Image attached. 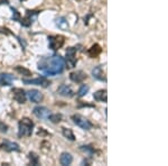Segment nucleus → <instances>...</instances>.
<instances>
[{"mask_svg": "<svg viewBox=\"0 0 168 166\" xmlns=\"http://www.w3.org/2000/svg\"><path fill=\"white\" fill-rule=\"evenodd\" d=\"M65 63L59 55L46 56L43 57L38 63V70L45 75H58L64 71Z\"/></svg>", "mask_w": 168, "mask_h": 166, "instance_id": "nucleus-1", "label": "nucleus"}, {"mask_svg": "<svg viewBox=\"0 0 168 166\" xmlns=\"http://www.w3.org/2000/svg\"><path fill=\"white\" fill-rule=\"evenodd\" d=\"M34 122L29 118H22L18 123V136L19 137H29L33 134Z\"/></svg>", "mask_w": 168, "mask_h": 166, "instance_id": "nucleus-2", "label": "nucleus"}, {"mask_svg": "<svg viewBox=\"0 0 168 166\" xmlns=\"http://www.w3.org/2000/svg\"><path fill=\"white\" fill-rule=\"evenodd\" d=\"M72 120H73V122L75 123L76 126H78L80 128H82V129H84V130H90L92 128V126H93L90 120H88L85 117L81 116V115H73L72 116Z\"/></svg>", "mask_w": 168, "mask_h": 166, "instance_id": "nucleus-3", "label": "nucleus"}, {"mask_svg": "<svg viewBox=\"0 0 168 166\" xmlns=\"http://www.w3.org/2000/svg\"><path fill=\"white\" fill-rule=\"evenodd\" d=\"M64 37L61 35H56V36H49L48 37V46L51 50L53 51H57L59 50L63 45H64Z\"/></svg>", "mask_w": 168, "mask_h": 166, "instance_id": "nucleus-4", "label": "nucleus"}, {"mask_svg": "<svg viewBox=\"0 0 168 166\" xmlns=\"http://www.w3.org/2000/svg\"><path fill=\"white\" fill-rule=\"evenodd\" d=\"M66 62L71 69H73L76 64V50L75 47H69L66 51Z\"/></svg>", "mask_w": 168, "mask_h": 166, "instance_id": "nucleus-5", "label": "nucleus"}, {"mask_svg": "<svg viewBox=\"0 0 168 166\" xmlns=\"http://www.w3.org/2000/svg\"><path fill=\"white\" fill-rule=\"evenodd\" d=\"M22 82H24L25 84H35V85H40V86H43V88H47V86L51 84V82L44 76L34 79V80H26V79H24Z\"/></svg>", "mask_w": 168, "mask_h": 166, "instance_id": "nucleus-6", "label": "nucleus"}, {"mask_svg": "<svg viewBox=\"0 0 168 166\" xmlns=\"http://www.w3.org/2000/svg\"><path fill=\"white\" fill-rule=\"evenodd\" d=\"M2 150L5 152H19L20 150V147L17 143H14V141H9V140H5L2 141V144L0 145Z\"/></svg>", "mask_w": 168, "mask_h": 166, "instance_id": "nucleus-7", "label": "nucleus"}, {"mask_svg": "<svg viewBox=\"0 0 168 166\" xmlns=\"http://www.w3.org/2000/svg\"><path fill=\"white\" fill-rule=\"evenodd\" d=\"M11 93H13L14 99L16 100L18 103H25L26 102V93H25V91L22 89L15 88V89H13Z\"/></svg>", "mask_w": 168, "mask_h": 166, "instance_id": "nucleus-8", "label": "nucleus"}, {"mask_svg": "<svg viewBox=\"0 0 168 166\" xmlns=\"http://www.w3.org/2000/svg\"><path fill=\"white\" fill-rule=\"evenodd\" d=\"M33 112L37 118H40V119H47V117L51 115V110L47 109L46 107H36L34 108Z\"/></svg>", "mask_w": 168, "mask_h": 166, "instance_id": "nucleus-9", "label": "nucleus"}, {"mask_svg": "<svg viewBox=\"0 0 168 166\" xmlns=\"http://www.w3.org/2000/svg\"><path fill=\"white\" fill-rule=\"evenodd\" d=\"M15 80L14 75L10 73H0V85L2 86H10Z\"/></svg>", "mask_w": 168, "mask_h": 166, "instance_id": "nucleus-10", "label": "nucleus"}, {"mask_svg": "<svg viewBox=\"0 0 168 166\" xmlns=\"http://www.w3.org/2000/svg\"><path fill=\"white\" fill-rule=\"evenodd\" d=\"M26 96H28L29 100L34 103H38L43 100V94L40 93L38 90H30V91H28L26 93Z\"/></svg>", "mask_w": 168, "mask_h": 166, "instance_id": "nucleus-11", "label": "nucleus"}, {"mask_svg": "<svg viewBox=\"0 0 168 166\" xmlns=\"http://www.w3.org/2000/svg\"><path fill=\"white\" fill-rule=\"evenodd\" d=\"M86 78V74L82 71H76V72H72L70 74V79L75 83H81L84 81V79Z\"/></svg>", "mask_w": 168, "mask_h": 166, "instance_id": "nucleus-12", "label": "nucleus"}, {"mask_svg": "<svg viewBox=\"0 0 168 166\" xmlns=\"http://www.w3.org/2000/svg\"><path fill=\"white\" fill-rule=\"evenodd\" d=\"M92 75L96 79V80H100V81H105L107 80L105 74H104L103 69H102V66H101V65L96 66L95 69L92 70Z\"/></svg>", "mask_w": 168, "mask_h": 166, "instance_id": "nucleus-13", "label": "nucleus"}, {"mask_svg": "<svg viewBox=\"0 0 168 166\" xmlns=\"http://www.w3.org/2000/svg\"><path fill=\"white\" fill-rule=\"evenodd\" d=\"M57 93L58 94H61V96L63 97H73V91H72V89L70 88L69 85H66V84H62L59 88L57 89Z\"/></svg>", "mask_w": 168, "mask_h": 166, "instance_id": "nucleus-14", "label": "nucleus"}, {"mask_svg": "<svg viewBox=\"0 0 168 166\" xmlns=\"http://www.w3.org/2000/svg\"><path fill=\"white\" fill-rule=\"evenodd\" d=\"M93 98L96 101H100V102H107L108 100V94H107V90H99L93 94Z\"/></svg>", "mask_w": 168, "mask_h": 166, "instance_id": "nucleus-15", "label": "nucleus"}, {"mask_svg": "<svg viewBox=\"0 0 168 166\" xmlns=\"http://www.w3.org/2000/svg\"><path fill=\"white\" fill-rule=\"evenodd\" d=\"M59 162H61V164L64 165V166L71 165L73 162V157L70 153H63L61 155V157H59Z\"/></svg>", "mask_w": 168, "mask_h": 166, "instance_id": "nucleus-16", "label": "nucleus"}, {"mask_svg": "<svg viewBox=\"0 0 168 166\" xmlns=\"http://www.w3.org/2000/svg\"><path fill=\"white\" fill-rule=\"evenodd\" d=\"M101 52H102V48H101L100 45H99V44H94V45H93V46L88 51V54L91 56V57H95V56H98Z\"/></svg>", "mask_w": 168, "mask_h": 166, "instance_id": "nucleus-17", "label": "nucleus"}, {"mask_svg": "<svg viewBox=\"0 0 168 166\" xmlns=\"http://www.w3.org/2000/svg\"><path fill=\"white\" fill-rule=\"evenodd\" d=\"M63 136L71 141L75 140V136H74L72 129H70V128H63Z\"/></svg>", "mask_w": 168, "mask_h": 166, "instance_id": "nucleus-18", "label": "nucleus"}, {"mask_svg": "<svg viewBox=\"0 0 168 166\" xmlns=\"http://www.w3.org/2000/svg\"><path fill=\"white\" fill-rule=\"evenodd\" d=\"M56 25H57V27L58 28H61V29H67L69 28V22L66 21L65 18H58L57 20H56Z\"/></svg>", "mask_w": 168, "mask_h": 166, "instance_id": "nucleus-19", "label": "nucleus"}, {"mask_svg": "<svg viewBox=\"0 0 168 166\" xmlns=\"http://www.w3.org/2000/svg\"><path fill=\"white\" fill-rule=\"evenodd\" d=\"M62 118H63V117H62L61 114H54V115L51 114L49 116L47 117V119L49 120L51 122H53V123H58L62 120Z\"/></svg>", "mask_w": 168, "mask_h": 166, "instance_id": "nucleus-20", "label": "nucleus"}, {"mask_svg": "<svg viewBox=\"0 0 168 166\" xmlns=\"http://www.w3.org/2000/svg\"><path fill=\"white\" fill-rule=\"evenodd\" d=\"M32 22H33V17H32V13L29 11L27 16L21 19V25L22 26H26V27H28V26L32 25Z\"/></svg>", "mask_w": 168, "mask_h": 166, "instance_id": "nucleus-21", "label": "nucleus"}, {"mask_svg": "<svg viewBox=\"0 0 168 166\" xmlns=\"http://www.w3.org/2000/svg\"><path fill=\"white\" fill-rule=\"evenodd\" d=\"M15 70H16L18 73H20L21 75H24V76H32L33 75L32 72L28 69H25V67H22V66H16Z\"/></svg>", "mask_w": 168, "mask_h": 166, "instance_id": "nucleus-22", "label": "nucleus"}, {"mask_svg": "<svg viewBox=\"0 0 168 166\" xmlns=\"http://www.w3.org/2000/svg\"><path fill=\"white\" fill-rule=\"evenodd\" d=\"M29 161H30L32 165H38V156L35 153H29Z\"/></svg>", "mask_w": 168, "mask_h": 166, "instance_id": "nucleus-23", "label": "nucleus"}, {"mask_svg": "<svg viewBox=\"0 0 168 166\" xmlns=\"http://www.w3.org/2000/svg\"><path fill=\"white\" fill-rule=\"evenodd\" d=\"M88 91H89V86L86 85V84H83L80 88V90H78V92H77V96L78 97H83V96H85V94L88 93Z\"/></svg>", "mask_w": 168, "mask_h": 166, "instance_id": "nucleus-24", "label": "nucleus"}, {"mask_svg": "<svg viewBox=\"0 0 168 166\" xmlns=\"http://www.w3.org/2000/svg\"><path fill=\"white\" fill-rule=\"evenodd\" d=\"M11 10H13V19H14V20H19V19H20V15H19V13H18L16 9H14V8H11Z\"/></svg>", "mask_w": 168, "mask_h": 166, "instance_id": "nucleus-25", "label": "nucleus"}, {"mask_svg": "<svg viewBox=\"0 0 168 166\" xmlns=\"http://www.w3.org/2000/svg\"><path fill=\"white\" fill-rule=\"evenodd\" d=\"M81 150H83L84 153L86 152L89 154H93V152H94V150H93V148H91L90 146H81Z\"/></svg>", "mask_w": 168, "mask_h": 166, "instance_id": "nucleus-26", "label": "nucleus"}, {"mask_svg": "<svg viewBox=\"0 0 168 166\" xmlns=\"http://www.w3.org/2000/svg\"><path fill=\"white\" fill-rule=\"evenodd\" d=\"M0 131H1V133H7V131H8V126L2 121H0Z\"/></svg>", "mask_w": 168, "mask_h": 166, "instance_id": "nucleus-27", "label": "nucleus"}, {"mask_svg": "<svg viewBox=\"0 0 168 166\" xmlns=\"http://www.w3.org/2000/svg\"><path fill=\"white\" fill-rule=\"evenodd\" d=\"M37 135H38V136H44V135H48V133L45 131L44 128H39V130L37 131Z\"/></svg>", "mask_w": 168, "mask_h": 166, "instance_id": "nucleus-28", "label": "nucleus"}, {"mask_svg": "<svg viewBox=\"0 0 168 166\" xmlns=\"http://www.w3.org/2000/svg\"><path fill=\"white\" fill-rule=\"evenodd\" d=\"M3 3H8V0H0V5H3Z\"/></svg>", "mask_w": 168, "mask_h": 166, "instance_id": "nucleus-29", "label": "nucleus"}]
</instances>
